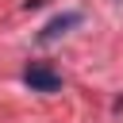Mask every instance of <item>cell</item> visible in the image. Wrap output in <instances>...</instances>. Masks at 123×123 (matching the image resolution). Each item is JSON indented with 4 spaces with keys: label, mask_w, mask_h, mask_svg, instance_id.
<instances>
[{
    "label": "cell",
    "mask_w": 123,
    "mask_h": 123,
    "mask_svg": "<svg viewBox=\"0 0 123 123\" xmlns=\"http://www.w3.org/2000/svg\"><path fill=\"white\" fill-rule=\"evenodd\" d=\"M23 81H27L35 92H58V88H62V77H58L50 65H31V69L23 73Z\"/></svg>",
    "instance_id": "cell-1"
},
{
    "label": "cell",
    "mask_w": 123,
    "mask_h": 123,
    "mask_svg": "<svg viewBox=\"0 0 123 123\" xmlns=\"http://www.w3.org/2000/svg\"><path fill=\"white\" fill-rule=\"evenodd\" d=\"M77 19H81V15H73V12H69V15L50 19V23H46V31H42V42H54V38H58V35H65V27H73Z\"/></svg>",
    "instance_id": "cell-2"
}]
</instances>
